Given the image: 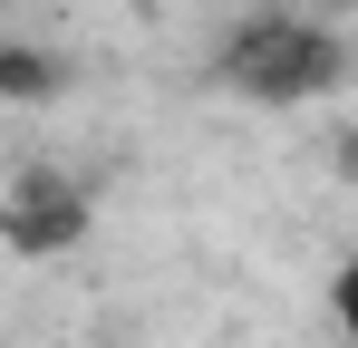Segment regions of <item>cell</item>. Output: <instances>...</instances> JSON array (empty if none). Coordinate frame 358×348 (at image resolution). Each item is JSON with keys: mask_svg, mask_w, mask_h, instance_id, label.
I'll use <instances>...</instances> for the list:
<instances>
[{"mask_svg": "<svg viewBox=\"0 0 358 348\" xmlns=\"http://www.w3.org/2000/svg\"><path fill=\"white\" fill-rule=\"evenodd\" d=\"M349 68H358V49L329 10H252L213 49V78L242 107H320V97L349 87Z\"/></svg>", "mask_w": 358, "mask_h": 348, "instance_id": "6da1fadb", "label": "cell"}, {"mask_svg": "<svg viewBox=\"0 0 358 348\" xmlns=\"http://www.w3.org/2000/svg\"><path fill=\"white\" fill-rule=\"evenodd\" d=\"M78 223H87V213H78V194H68L59 174H29V194H20V213H10V242H20V252H59Z\"/></svg>", "mask_w": 358, "mask_h": 348, "instance_id": "7a4b0ae2", "label": "cell"}, {"mask_svg": "<svg viewBox=\"0 0 358 348\" xmlns=\"http://www.w3.org/2000/svg\"><path fill=\"white\" fill-rule=\"evenodd\" d=\"M329 329H339V348H358V252L329 271Z\"/></svg>", "mask_w": 358, "mask_h": 348, "instance_id": "3957f363", "label": "cell"}, {"mask_svg": "<svg viewBox=\"0 0 358 348\" xmlns=\"http://www.w3.org/2000/svg\"><path fill=\"white\" fill-rule=\"evenodd\" d=\"M320 10H329V20H339V10H358V0H320Z\"/></svg>", "mask_w": 358, "mask_h": 348, "instance_id": "277c9868", "label": "cell"}, {"mask_svg": "<svg viewBox=\"0 0 358 348\" xmlns=\"http://www.w3.org/2000/svg\"><path fill=\"white\" fill-rule=\"evenodd\" d=\"M0 10H20V0H0Z\"/></svg>", "mask_w": 358, "mask_h": 348, "instance_id": "5b68a950", "label": "cell"}]
</instances>
